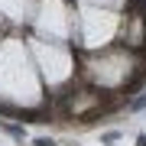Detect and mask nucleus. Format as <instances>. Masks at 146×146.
Returning a JSON list of instances; mask_svg holds the SVG:
<instances>
[{
    "instance_id": "1",
    "label": "nucleus",
    "mask_w": 146,
    "mask_h": 146,
    "mask_svg": "<svg viewBox=\"0 0 146 146\" xmlns=\"http://www.w3.org/2000/svg\"><path fill=\"white\" fill-rule=\"evenodd\" d=\"M36 146H55L52 140H46V136H39V140H36Z\"/></svg>"
}]
</instances>
